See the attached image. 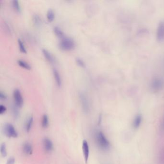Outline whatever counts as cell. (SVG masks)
Listing matches in <instances>:
<instances>
[{"instance_id":"29","label":"cell","mask_w":164,"mask_h":164,"mask_svg":"<svg viewBox=\"0 0 164 164\" xmlns=\"http://www.w3.org/2000/svg\"><path fill=\"white\" fill-rule=\"evenodd\" d=\"M161 162L162 164H164V148L163 149L161 155Z\"/></svg>"},{"instance_id":"6","label":"cell","mask_w":164,"mask_h":164,"mask_svg":"<svg viewBox=\"0 0 164 164\" xmlns=\"http://www.w3.org/2000/svg\"><path fill=\"white\" fill-rule=\"evenodd\" d=\"M157 37L159 42L164 41V21H161L158 24L157 29Z\"/></svg>"},{"instance_id":"13","label":"cell","mask_w":164,"mask_h":164,"mask_svg":"<svg viewBox=\"0 0 164 164\" xmlns=\"http://www.w3.org/2000/svg\"><path fill=\"white\" fill-rule=\"evenodd\" d=\"M162 81L159 78H155L152 82V87L154 90H159L162 88Z\"/></svg>"},{"instance_id":"12","label":"cell","mask_w":164,"mask_h":164,"mask_svg":"<svg viewBox=\"0 0 164 164\" xmlns=\"http://www.w3.org/2000/svg\"><path fill=\"white\" fill-rule=\"evenodd\" d=\"M53 74L54 76L56 84L58 87H61V86L62 85V80H61L60 75L59 74V72L57 71L56 69H53Z\"/></svg>"},{"instance_id":"20","label":"cell","mask_w":164,"mask_h":164,"mask_svg":"<svg viewBox=\"0 0 164 164\" xmlns=\"http://www.w3.org/2000/svg\"><path fill=\"white\" fill-rule=\"evenodd\" d=\"M55 17L54 11L53 9H49L47 13V18L49 22H52L54 20Z\"/></svg>"},{"instance_id":"17","label":"cell","mask_w":164,"mask_h":164,"mask_svg":"<svg viewBox=\"0 0 164 164\" xmlns=\"http://www.w3.org/2000/svg\"><path fill=\"white\" fill-rule=\"evenodd\" d=\"M49 120L48 116L46 114H44L42 120V128L46 129L49 126Z\"/></svg>"},{"instance_id":"15","label":"cell","mask_w":164,"mask_h":164,"mask_svg":"<svg viewBox=\"0 0 164 164\" xmlns=\"http://www.w3.org/2000/svg\"><path fill=\"white\" fill-rule=\"evenodd\" d=\"M11 112L12 114L13 118L15 119H18L20 116V112L19 111V107L17 106V105L13 104L11 107Z\"/></svg>"},{"instance_id":"24","label":"cell","mask_w":164,"mask_h":164,"mask_svg":"<svg viewBox=\"0 0 164 164\" xmlns=\"http://www.w3.org/2000/svg\"><path fill=\"white\" fill-rule=\"evenodd\" d=\"M76 62L77 63L78 65L80 66L81 68H85V64L84 62L82 60V59H80V58H77L76 59Z\"/></svg>"},{"instance_id":"2","label":"cell","mask_w":164,"mask_h":164,"mask_svg":"<svg viewBox=\"0 0 164 164\" xmlns=\"http://www.w3.org/2000/svg\"><path fill=\"white\" fill-rule=\"evenodd\" d=\"M3 131L5 135L8 138H15L18 137V133L12 124L9 123L5 124L3 125Z\"/></svg>"},{"instance_id":"4","label":"cell","mask_w":164,"mask_h":164,"mask_svg":"<svg viewBox=\"0 0 164 164\" xmlns=\"http://www.w3.org/2000/svg\"><path fill=\"white\" fill-rule=\"evenodd\" d=\"M79 98L81 104V107L83 112L86 114L89 113L90 110V105L89 99L86 94L83 92L79 93Z\"/></svg>"},{"instance_id":"1","label":"cell","mask_w":164,"mask_h":164,"mask_svg":"<svg viewBox=\"0 0 164 164\" xmlns=\"http://www.w3.org/2000/svg\"><path fill=\"white\" fill-rule=\"evenodd\" d=\"M95 138L97 145L100 149L104 151H107L109 149L110 143L102 131L96 132L95 133Z\"/></svg>"},{"instance_id":"25","label":"cell","mask_w":164,"mask_h":164,"mask_svg":"<svg viewBox=\"0 0 164 164\" xmlns=\"http://www.w3.org/2000/svg\"><path fill=\"white\" fill-rule=\"evenodd\" d=\"M6 110H7V108L5 105H2V104L0 105V114H5Z\"/></svg>"},{"instance_id":"11","label":"cell","mask_w":164,"mask_h":164,"mask_svg":"<svg viewBox=\"0 0 164 164\" xmlns=\"http://www.w3.org/2000/svg\"><path fill=\"white\" fill-rule=\"evenodd\" d=\"M33 123V118L32 116H30L28 118L26 121L25 125V130L27 133H29L31 130Z\"/></svg>"},{"instance_id":"10","label":"cell","mask_w":164,"mask_h":164,"mask_svg":"<svg viewBox=\"0 0 164 164\" xmlns=\"http://www.w3.org/2000/svg\"><path fill=\"white\" fill-rule=\"evenodd\" d=\"M42 53L44 54V56L45 57V58L49 62L52 64H54L55 63V58L53 56V55L50 52L48 51L46 49H43L42 50Z\"/></svg>"},{"instance_id":"9","label":"cell","mask_w":164,"mask_h":164,"mask_svg":"<svg viewBox=\"0 0 164 164\" xmlns=\"http://www.w3.org/2000/svg\"><path fill=\"white\" fill-rule=\"evenodd\" d=\"M23 151L26 155H31L33 153V147L31 143L26 142L23 145Z\"/></svg>"},{"instance_id":"18","label":"cell","mask_w":164,"mask_h":164,"mask_svg":"<svg viewBox=\"0 0 164 164\" xmlns=\"http://www.w3.org/2000/svg\"><path fill=\"white\" fill-rule=\"evenodd\" d=\"M54 31L55 34L59 38H64V34L63 32L61 30V29L58 27H55L54 28Z\"/></svg>"},{"instance_id":"30","label":"cell","mask_w":164,"mask_h":164,"mask_svg":"<svg viewBox=\"0 0 164 164\" xmlns=\"http://www.w3.org/2000/svg\"><path fill=\"white\" fill-rule=\"evenodd\" d=\"M162 127L163 130H164V119H163V121L162 125Z\"/></svg>"},{"instance_id":"22","label":"cell","mask_w":164,"mask_h":164,"mask_svg":"<svg viewBox=\"0 0 164 164\" xmlns=\"http://www.w3.org/2000/svg\"><path fill=\"white\" fill-rule=\"evenodd\" d=\"M12 5L13 7L17 12H21V7L19 3L17 0H14L12 1Z\"/></svg>"},{"instance_id":"3","label":"cell","mask_w":164,"mask_h":164,"mask_svg":"<svg viewBox=\"0 0 164 164\" xmlns=\"http://www.w3.org/2000/svg\"><path fill=\"white\" fill-rule=\"evenodd\" d=\"M59 46L62 50L70 51L74 49L75 46V43L72 39L68 37H64L61 39L59 44Z\"/></svg>"},{"instance_id":"14","label":"cell","mask_w":164,"mask_h":164,"mask_svg":"<svg viewBox=\"0 0 164 164\" xmlns=\"http://www.w3.org/2000/svg\"><path fill=\"white\" fill-rule=\"evenodd\" d=\"M32 20H33V24L37 27H39L42 25V20L41 17L37 14H34L33 15Z\"/></svg>"},{"instance_id":"7","label":"cell","mask_w":164,"mask_h":164,"mask_svg":"<svg viewBox=\"0 0 164 164\" xmlns=\"http://www.w3.org/2000/svg\"><path fill=\"white\" fill-rule=\"evenodd\" d=\"M42 143L45 152L50 153L53 151L54 147V143L51 139L48 138H45L43 140Z\"/></svg>"},{"instance_id":"5","label":"cell","mask_w":164,"mask_h":164,"mask_svg":"<svg viewBox=\"0 0 164 164\" xmlns=\"http://www.w3.org/2000/svg\"><path fill=\"white\" fill-rule=\"evenodd\" d=\"M13 96L15 105L19 108L22 107L23 105L24 100L20 90L19 89H15L14 91Z\"/></svg>"},{"instance_id":"21","label":"cell","mask_w":164,"mask_h":164,"mask_svg":"<svg viewBox=\"0 0 164 164\" xmlns=\"http://www.w3.org/2000/svg\"><path fill=\"white\" fill-rule=\"evenodd\" d=\"M0 152H1V154L2 157H7V152L5 143H2V145H1V148H0Z\"/></svg>"},{"instance_id":"8","label":"cell","mask_w":164,"mask_h":164,"mask_svg":"<svg viewBox=\"0 0 164 164\" xmlns=\"http://www.w3.org/2000/svg\"><path fill=\"white\" fill-rule=\"evenodd\" d=\"M82 151L85 162L87 164L90 155V149H89V144L88 143L87 141L85 140H84L82 142Z\"/></svg>"},{"instance_id":"19","label":"cell","mask_w":164,"mask_h":164,"mask_svg":"<svg viewBox=\"0 0 164 164\" xmlns=\"http://www.w3.org/2000/svg\"><path fill=\"white\" fill-rule=\"evenodd\" d=\"M17 63L19 66L24 68L25 69H27V70H30L31 69V66L30 65L25 61L22 60H17Z\"/></svg>"},{"instance_id":"28","label":"cell","mask_w":164,"mask_h":164,"mask_svg":"<svg viewBox=\"0 0 164 164\" xmlns=\"http://www.w3.org/2000/svg\"><path fill=\"white\" fill-rule=\"evenodd\" d=\"M0 99L3 100H5L7 99V96L5 93H3V92L1 91L0 92Z\"/></svg>"},{"instance_id":"23","label":"cell","mask_w":164,"mask_h":164,"mask_svg":"<svg viewBox=\"0 0 164 164\" xmlns=\"http://www.w3.org/2000/svg\"><path fill=\"white\" fill-rule=\"evenodd\" d=\"M18 44L20 52L23 53H27V50L23 42L22 41H21V39H18Z\"/></svg>"},{"instance_id":"26","label":"cell","mask_w":164,"mask_h":164,"mask_svg":"<svg viewBox=\"0 0 164 164\" xmlns=\"http://www.w3.org/2000/svg\"><path fill=\"white\" fill-rule=\"evenodd\" d=\"M15 164V159L13 157H11L8 158L6 162V164Z\"/></svg>"},{"instance_id":"16","label":"cell","mask_w":164,"mask_h":164,"mask_svg":"<svg viewBox=\"0 0 164 164\" xmlns=\"http://www.w3.org/2000/svg\"><path fill=\"white\" fill-rule=\"evenodd\" d=\"M142 121V117L141 115L138 114L137 116H136L135 118H134L133 123V126L134 129H137L138 128H139L140 125L141 124Z\"/></svg>"},{"instance_id":"27","label":"cell","mask_w":164,"mask_h":164,"mask_svg":"<svg viewBox=\"0 0 164 164\" xmlns=\"http://www.w3.org/2000/svg\"><path fill=\"white\" fill-rule=\"evenodd\" d=\"M4 28H5V31L7 32V34H10V27H9V25H8V24H7L6 23H5V24H4Z\"/></svg>"}]
</instances>
